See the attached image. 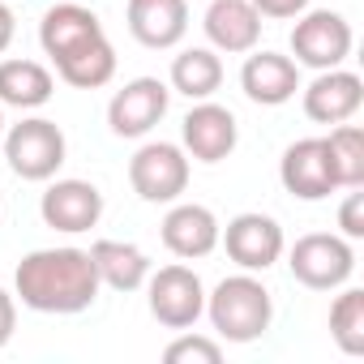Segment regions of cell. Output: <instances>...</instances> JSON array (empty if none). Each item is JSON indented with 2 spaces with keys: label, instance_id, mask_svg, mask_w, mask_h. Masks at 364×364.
Returning <instances> with one entry per match:
<instances>
[{
  "label": "cell",
  "instance_id": "cell-1",
  "mask_svg": "<svg viewBox=\"0 0 364 364\" xmlns=\"http://www.w3.org/2000/svg\"><path fill=\"white\" fill-rule=\"evenodd\" d=\"M14 296L35 313L73 317L86 313L99 300V274L90 262V249H35L14 270Z\"/></svg>",
  "mask_w": 364,
  "mask_h": 364
},
{
  "label": "cell",
  "instance_id": "cell-2",
  "mask_svg": "<svg viewBox=\"0 0 364 364\" xmlns=\"http://www.w3.org/2000/svg\"><path fill=\"white\" fill-rule=\"evenodd\" d=\"M206 317L223 343H257L274 321V300L253 270H240L206 296Z\"/></svg>",
  "mask_w": 364,
  "mask_h": 364
},
{
  "label": "cell",
  "instance_id": "cell-3",
  "mask_svg": "<svg viewBox=\"0 0 364 364\" xmlns=\"http://www.w3.org/2000/svg\"><path fill=\"white\" fill-rule=\"evenodd\" d=\"M0 141H5L9 171L22 176V180H35V185L52 180L65 167V154H69V141H65L60 124L48 120V116H26L22 124L5 129Z\"/></svg>",
  "mask_w": 364,
  "mask_h": 364
},
{
  "label": "cell",
  "instance_id": "cell-4",
  "mask_svg": "<svg viewBox=\"0 0 364 364\" xmlns=\"http://www.w3.org/2000/svg\"><path fill=\"white\" fill-rule=\"evenodd\" d=\"M283 253H287L291 279L304 283L309 291H338L355 274V249L347 236H334V232H309Z\"/></svg>",
  "mask_w": 364,
  "mask_h": 364
},
{
  "label": "cell",
  "instance_id": "cell-5",
  "mask_svg": "<svg viewBox=\"0 0 364 364\" xmlns=\"http://www.w3.org/2000/svg\"><path fill=\"white\" fill-rule=\"evenodd\" d=\"M129 185L150 206H171L189 189V154L176 141H146L129 159Z\"/></svg>",
  "mask_w": 364,
  "mask_h": 364
},
{
  "label": "cell",
  "instance_id": "cell-6",
  "mask_svg": "<svg viewBox=\"0 0 364 364\" xmlns=\"http://www.w3.org/2000/svg\"><path fill=\"white\" fill-rule=\"evenodd\" d=\"M146 304H150V317L167 330H189L198 326V317L206 313V283L193 266H163L146 279Z\"/></svg>",
  "mask_w": 364,
  "mask_h": 364
},
{
  "label": "cell",
  "instance_id": "cell-7",
  "mask_svg": "<svg viewBox=\"0 0 364 364\" xmlns=\"http://www.w3.org/2000/svg\"><path fill=\"white\" fill-rule=\"evenodd\" d=\"M351 22L334 9H304L291 26V56L304 69H338L351 56Z\"/></svg>",
  "mask_w": 364,
  "mask_h": 364
},
{
  "label": "cell",
  "instance_id": "cell-8",
  "mask_svg": "<svg viewBox=\"0 0 364 364\" xmlns=\"http://www.w3.org/2000/svg\"><path fill=\"white\" fill-rule=\"evenodd\" d=\"M219 245L228 249V257L240 266V270H270L283 249H287V236H283V223L274 215H262V210H245L236 215L223 232H219Z\"/></svg>",
  "mask_w": 364,
  "mask_h": 364
},
{
  "label": "cell",
  "instance_id": "cell-9",
  "mask_svg": "<svg viewBox=\"0 0 364 364\" xmlns=\"http://www.w3.org/2000/svg\"><path fill=\"white\" fill-rule=\"evenodd\" d=\"M279 180L283 189L300 202H321L338 189V176H334V163H330V150H326V137H300L283 150L279 159Z\"/></svg>",
  "mask_w": 364,
  "mask_h": 364
},
{
  "label": "cell",
  "instance_id": "cell-10",
  "mask_svg": "<svg viewBox=\"0 0 364 364\" xmlns=\"http://www.w3.org/2000/svg\"><path fill=\"white\" fill-rule=\"evenodd\" d=\"M167 103H171V86L159 82V77H133L124 82L112 103H107V124L116 137H146L163 116H167Z\"/></svg>",
  "mask_w": 364,
  "mask_h": 364
},
{
  "label": "cell",
  "instance_id": "cell-11",
  "mask_svg": "<svg viewBox=\"0 0 364 364\" xmlns=\"http://www.w3.org/2000/svg\"><path fill=\"white\" fill-rule=\"evenodd\" d=\"M180 141H185V154L198 163H223L240 141V124H236L232 107L198 99L189 107V116L180 120Z\"/></svg>",
  "mask_w": 364,
  "mask_h": 364
},
{
  "label": "cell",
  "instance_id": "cell-12",
  "mask_svg": "<svg viewBox=\"0 0 364 364\" xmlns=\"http://www.w3.org/2000/svg\"><path fill=\"white\" fill-rule=\"evenodd\" d=\"M39 215H43L48 228L77 236V232L99 228V219H103V193H99V185H90V180H77V176L56 180L52 176V185L39 198Z\"/></svg>",
  "mask_w": 364,
  "mask_h": 364
},
{
  "label": "cell",
  "instance_id": "cell-13",
  "mask_svg": "<svg viewBox=\"0 0 364 364\" xmlns=\"http://www.w3.org/2000/svg\"><path fill=\"white\" fill-rule=\"evenodd\" d=\"M219 232L223 223L215 219L210 206L202 202H171V210L163 215L159 223V236H163V249L180 262H198V257H210L219 249Z\"/></svg>",
  "mask_w": 364,
  "mask_h": 364
},
{
  "label": "cell",
  "instance_id": "cell-14",
  "mask_svg": "<svg viewBox=\"0 0 364 364\" xmlns=\"http://www.w3.org/2000/svg\"><path fill=\"white\" fill-rule=\"evenodd\" d=\"M304 116L313 124H343L364 107V82L351 69H321L304 90Z\"/></svg>",
  "mask_w": 364,
  "mask_h": 364
},
{
  "label": "cell",
  "instance_id": "cell-15",
  "mask_svg": "<svg viewBox=\"0 0 364 364\" xmlns=\"http://www.w3.org/2000/svg\"><path fill=\"white\" fill-rule=\"evenodd\" d=\"M240 90L257 107H283L300 90V65L283 52H257L253 48L245 69H240Z\"/></svg>",
  "mask_w": 364,
  "mask_h": 364
},
{
  "label": "cell",
  "instance_id": "cell-16",
  "mask_svg": "<svg viewBox=\"0 0 364 364\" xmlns=\"http://www.w3.org/2000/svg\"><path fill=\"white\" fill-rule=\"evenodd\" d=\"M129 35L150 48V52H167L189 35V0H129Z\"/></svg>",
  "mask_w": 364,
  "mask_h": 364
},
{
  "label": "cell",
  "instance_id": "cell-17",
  "mask_svg": "<svg viewBox=\"0 0 364 364\" xmlns=\"http://www.w3.org/2000/svg\"><path fill=\"white\" fill-rule=\"evenodd\" d=\"M202 31H206L215 52L245 56L262 43V14L253 9V0H210Z\"/></svg>",
  "mask_w": 364,
  "mask_h": 364
},
{
  "label": "cell",
  "instance_id": "cell-18",
  "mask_svg": "<svg viewBox=\"0 0 364 364\" xmlns=\"http://www.w3.org/2000/svg\"><path fill=\"white\" fill-rule=\"evenodd\" d=\"M95 35H103V22L95 18V9L86 0H65V5H52L39 22V43L52 60L69 56L73 48L90 43Z\"/></svg>",
  "mask_w": 364,
  "mask_h": 364
},
{
  "label": "cell",
  "instance_id": "cell-19",
  "mask_svg": "<svg viewBox=\"0 0 364 364\" xmlns=\"http://www.w3.org/2000/svg\"><path fill=\"white\" fill-rule=\"evenodd\" d=\"M90 262H95L99 287H112V291H137L150 279L146 249H137L129 240H95L90 245Z\"/></svg>",
  "mask_w": 364,
  "mask_h": 364
},
{
  "label": "cell",
  "instance_id": "cell-20",
  "mask_svg": "<svg viewBox=\"0 0 364 364\" xmlns=\"http://www.w3.org/2000/svg\"><path fill=\"white\" fill-rule=\"evenodd\" d=\"M56 77L48 65L39 60H0V107H18V112H35L52 99Z\"/></svg>",
  "mask_w": 364,
  "mask_h": 364
},
{
  "label": "cell",
  "instance_id": "cell-21",
  "mask_svg": "<svg viewBox=\"0 0 364 364\" xmlns=\"http://www.w3.org/2000/svg\"><path fill=\"white\" fill-rule=\"evenodd\" d=\"M52 65H56L60 82H69L77 90H99V86H107L116 77V48H112L107 35H95L90 43L73 48L69 56H60Z\"/></svg>",
  "mask_w": 364,
  "mask_h": 364
},
{
  "label": "cell",
  "instance_id": "cell-22",
  "mask_svg": "<svg viewBox=\"0 0 364 364\" xmlns=\"http://www.w3.org/2000/svg\"><path fill=\"white\" fill-rule=\"evenodd\" d=\"M171 90L185 95V99H210L219 86H223V60L215 48H185L176 60H171Z\"/></svg>",
  "mask_w": 364,
  "mask_h": 364
},
{
  "label": "cell",
  "instance_id": "cell-23",
  "mask_svg": "<svg viewBox=\"0 0 364 364\" xmlns=\"http://www.w3.org/2000/svg\"><path fill=\"white\" fill-rule=\"evenodd\" d=\"M326 150L338 176V189H360L364 185V129L343 120L326 133Z\"/></svg>",
  "mask_w": 364,
  "mask_h": 364
},
{
  "label": "cell",
  "instance_id": "cell-24",
  "mask_svg": "<svg viewBox=\"0 0 364 364\" xmlns=\"http://www.w3.org/2000/svg\"><path fill=\"white\" fill-rule=\"evenodd\" d=\"M330 338L338 343L343 355H364V291L347 287L330 304Z\"/></svg>",
  "mask_w": 364,
  "mask_h": 364
},
{
  "label": "cell",
  "instance_id": "cell-25",
  "mask_svg": "<svg viewBox=\"0 0 364 364\" xmlns=\"http://www.w3.org/2000/svg\"><path fill=\"white\" fill-rule=\"evenodd\" d=\"M163 360L167 364H219L223 360V343L206 338V334H193V330H180V338H171L163 347Z\"/></svg>",
  "mask_w": 364,
  "mask_h": 364
},
{
  "label": "cell",
  "instance_id": "cell-26",
  "mask_svg": "<svg viewBox=\"0 0 364 364\" xmlns=\"http://www.w3.org/2000/svg\"><path fill=\"white\" fill-rule=\"evenodd\" d=\"M338 228H343L347 240H360V236H364V193H360V189H351V193L343 198V206H338Z\"/></svg>",
  "mask_w": 364,
  "mask_h": 364
},
{
  "label": "cell",
  "instance_id": "cell-27",
  "mask_svg": "<svg viewBox=\"0 0 364 364\" xmlns=\"http://www.w3.org/2000/svg\"><path fill=\"white\" fill-rule=\"evenodd\" d=\"M253 9L262 18H274V22H287V18H300L309 9V0H253Z\"/></svg>",
  "mask_w": 364,
  "mask_h": 364
},
{
  "label": "cell",
  "instance_id": "cell-28",
  "mask_svg": "<svg viewBox=\"0 0 364 364\" xmlns=\"http://www.w3.org/2000/svg\"><path fill=\"white\" fill-rule=\"evenodd\" d=\"M14 330H18V296L0 287V347L14 338Z\"/></svg>",
  "mask_w": 364,
  "mask_h": 364
},
{
  "label": "cell",
  "instance_id": "cell-29",
  "mask_svg": "<svg viewBox=\"0 0 364 364\" xmlns=\"http://www.w3.org/2000/svg\"><path fill=\"white\" fill-rule=\"evenodd\" d=\"M14 35H18V18H14V9H9V0H0V56L9 52Z\"/></svg>",
  "mask_w": 364,
  "mask_h": 364
},
{
  "label": "cell",
  "instance_id": "cell-30",
  "mask_svg": "<svg viewBox=\"0 0 364 364\" xmlns=\"http://www.w3.org/2000/svg\"><path fill=\"white\" fill-rule=\"evenodd\" d=\"M0 137H5V107H0Z\"/></svg>",
  "mask_w": 364,
  "mask_h": 364
}]
</instances>
